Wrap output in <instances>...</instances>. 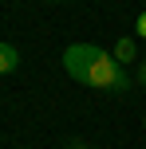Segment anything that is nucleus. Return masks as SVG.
<instances>
[{
  "instance_id": "obj_1",
  "label": "nucleus",
  "mask_w": 146,
  "mask_h": 149,
  "mask_svg": "<svg viewBox=\"0 0 146 149\" xmlns=\"http://www.w3.org/2000/svg\"><path fill=\"white\" fill-rule=\"evenodd\" d=\"M87 86H99V90H123V86H126V71H123V63H118L115 55L99 51L95 67L87 71Z\"/></svg>"
},
{
  "instance_id": "obj_2",
  "label": "nucleus",
  "mask_w": 146,
  "mask_h": 149,
  "mask_svg": "<svg viewBox=\"0 0 146 149\" xmlns=\"http://www.w3.org/2000/svg\"><path fill=\"white\" fill-rule=\"evenodd\" d=\"M95 59H99V47L95 43H71L67 51H63V71L75 82H87V71L95 67Z\"/></svg>"
},
{
  "instance_id": "obj_3",
  "label": "nucleus",
  "mask_w": 146,
  "mask_h": 149,
  "mask_svg": "<svg viewBox=\"0 0 146 149\" xmlns=\"http://www.w3.org/2000/svg\"><path fill=\"white\" fill-rule=\"evenodd\" d=\"M16 67H20V51H16L12 43H0V74H8Z\"/></svg>"
},
{
  "instance_id": "obj_4",
  "label": "nucleus",
  "mask_w": 146,
  "mask_h": 149,
  "mask_svg": "<svg viewBox=\"0 0 146 149\" xmlns=\"http://www.w3.org/2000/svg\"><path fill=\"white\" fill-rule=\"evenodd\" d=\"M115 59L118 63H130L134 59V43H130V39H118V43H115Z\"/></svg>"
},
{
  "instance_id": "obj_5",
  "label": "nucleus",
  "mask_w": 146,
  "mask_h": 149,
  "mask_svg": "<svg viewBox=\"0 0 146 149\" xmlns=\"http://www.w3.org/2000/svg\"><path fill=\"white\" fill-rule=\"evenodd\" d=\"M138 36H142V39H146V12H142V16H138Z\"/></svg>"
},
{
  "instance_id": "obj_6",
  "label": "nucleus",
  "mask_w": 146,
  "mask_h": 149,
  "mask_svg": "<svg viewBox=\"0 0 146 149\" xmlns=\"http://www.w3.org/2000/svg\"><path fill=\"white\" fill-rule=\"evenodd\" d=\"M142 82H146V67H142Z\"/></svg>"
}]
</instances>
